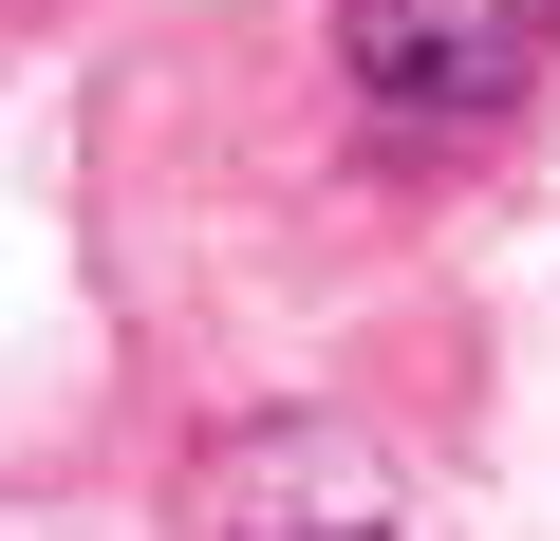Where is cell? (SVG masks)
I'll use <instances>...</instances> for the list:
<instances>
[{"instance_id":"cell-1","label":"cell","mask_w":560,"mask_h":541,"mask_svg":"<svg viewBox=\"0 0 560 541\" xmlns=\"http://www.w3.org/2000/svg\"><path fill=\"white\" fill-rule=\"evenodd\" d=\"M541 57H560V0H337V75H355V113L411 131V150L504 131V113L541 94Z\"/></svg>"},{"instance_id":"cell-2","label":"cell","mask_w":560,"mask_h":541,"mask_svg":"<svg viewBox=\"0 0 560 541\" xmlns=\"http://www.w3.org/2000/svg\"><path fill=\"white\" fill-rule=\"evenodd\" d=\"M206 541H411V467L355 411H243L187 485Z\"/></svg>"}]
</instances>
